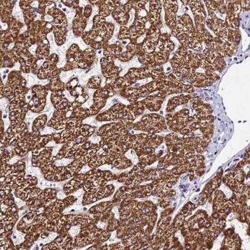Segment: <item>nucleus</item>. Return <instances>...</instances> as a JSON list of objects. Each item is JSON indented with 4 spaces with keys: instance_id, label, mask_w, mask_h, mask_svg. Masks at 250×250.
I'll use <instances>...</instances> for the list:
<instances>
[{
    "instance_id": "nucleus-9",
    "label": "nucleus",
    "mask_w": 250,
    "mask_h": 250,
    "mask_svg": "<svg viewBox=\"0 0 250 250\" xmlns=\"http://www.w3.org/2000/svg\"><path fill=\"white\" fill-rule=\"evenodd\" d=\"M188 5L190 7L192 13L195 19V26L196 31H202L205 28L207 15L205 10V6L202 1H189Z\"/></svg>"
},
{
    "instance_id": "nucleus-6",
    "label": "nucleus",
    "mask_w": 250,
    "mask_h": 250,
    "mask_svg": "<svg viewBox=\"0 0 250 250\" xmlns=\"http://www.w3.org/2000/svg\"><path fill=\"white\" fill-rule=\"evenodd\" d=\"M227 6L225 23L229 28L238 30L240 27V15L242 11L240 1H225Z\"/></svg>"
},
{
    "instance_id": "nucleus-19",
    "label": "nucleus",
    "mask_w": 250,
    "mask_h": 250,
    "mask_svg": "<svg viewBox=\"0 0 250 250\" xmlns=\"http://www.w3.org/2000/svg\"><path fill=\"white\" fill-rule=\"evenodd\" d=\"M191 95H181L176 96L175 97L172 98L169 100L168 105H167V111L171 112L176 107L182 105V104H187L188 103L189 100L191 98Z\"/></svg>"
},
{
    "instance_id": "nucleus-16",
    "label": "nucleus",
    "mask_w": 250,
    "mask_h": 250,
    "mask_svg": "<svg viewBox=\"0 0 250 250\" xmlns=\"http://www.w3.org/2000/svg\"><path fill=\"white\" fill-rule=\"evenodd\" d=\"M224 41L218 37H213V40L206 44L207 48L209 49L213 55L217 57H222L224 59L225 53L224 47H223Z\"/></svg>"
},
{
    "instance_id": "nucleus-20",
    "label": "nucleus",
    "mask_w": 250,
    "mask_h": 250,
    "mask_svg": "<svg viewBox=\"0 0 250 250\" xmlns=\"http://www.w3.org/2000/svg\"><path fill=\"white\" fill-rule=\"evenodd\" d=\"M239 44L235 42L225 40L223 43V47L225 53V57H231L237 52Z\"/></svg>"
},
{
    "instance_id": "nucleus-10",
    "label": "nucleus",
    "mask_w": 250,
    "mask_h": 250,
    "mask_svg": "<svg viewBox=\"0 0 250 250\" xmlns=\"http://www.w3.org/2000/svg\"><path fill=\"white\" fill-rule=\"evenodd\" d=\"M188 50H187L184 46H180L177 51H176L173 58L169 60V62H170L172 68H173V74L176 78L178 77L181 71L185 70V69H188Z\"/></svg>"
},
{
    "instance_id": "nucleus-8",
    "label": "nucleus",
    "mask_w": 250,
    "mask_h": 250,
    "mask_svg": "<svg viewBox=\"0 0 250 250\" xmlns=\"http://www.w3.org/2000/svg\"><path fill=\"white\" fill-rule=\"evenodd\" d=\"M171 53L163 50L154 51L151 53H140L139 60L145 66L154 65V64H163L166 63L169 60Z\"/></svg>"
},
{
    "instance_id": "nucleus-21",
    "label": "nucleus",
    "mask_w": 250,
    "mask_h": 250,
    "mask_svg": "<svg viewBox=\"0 0 250 250\" xmlns=\"http://www.w3.org/2000/svg\"><path fill=\"white\" fill-rule=\"evenodd\" d=\"M175 43L170 39L167 40V41L160 42V44H158V50L168 51L169 53H171L172 51L175 50Z\"/></svg>"
},
{
    "instance_id": "nucleus-12",
    "label": "nucleus",
    "mask_w": 250,
    "mask_h": 250,
    "mask_svg": "<svg viewBox=\"0 0 250 250\" xmlns=\"http://www.w3.org/2000/svg\"><path fill=\"white\" fill-rule=\"evenodd\" d=\"M189 104L191 108L195 111V116L196 121L208 117L211 115V108L209 104H205L198 97H191L189 100Z\"/></svg>"
},
{
    "instance_id": "nucleus-11",
    "label": "nucleus",
    "mask_w": 250,
    "mask_h": 250,
    "mask_svg": "<svg viewBox=\"0 0 250 250\" xmlns=\"http://www.w3.org/2000/svg\"><path fill=\"white\" fill-rule=\"evenodd\" d=\"M164 6L165 12V22L167 25L170 29L171 31L175 30L177 26V14L178 5L176 1H162Z\"/></svg>"
},
{
    "instance_id": "nucleus-22",
    "label": "nucleus",
    "mask_w": 250,
    "mask_h": 250,
    "mask_svg": "<svg viewBox=\"0 0 250 250\" xmlns=\"http://www.w3.org/2000/svg\"><path fill=\"white\" fill-rule=\"evenodd\" d=\"M241 2V6H242V9L243 10H245L249 12L250 9V1H240Z\"/></svg>"
},
{
    "instance_id": "nucleus-17",
    "label": "nucleus",
    "mask_w": 250,
    "mask_h": 250,
    "mask_svg": "<svg viewBox=\"0 0 250 250\" xmlns=\"http://www.w3.org/2000/svg\"><path fill=\"white\" fill-rule=\"evenodd\" d=\"M203 59V53L188 52L187 55V67L188 70L196 71L202 64Z\"/></svg>"
},
{
    "instance_id": "nucleus-2",
    "label": "nucleus",
    "mask_w": 250,
    "mask_h": 250,
    "mask_svg": "<svg viewBox=\"0 0 250 250\" xmlns=\"http://www.w3.org/2000/svg\"><path fill=\"white\" fill-rule=\"evenodd\" d=\"M195 24L189 15H182L178 20L175 30L171 31V35L180 42L181 46L187 50L200 51L203 50L202 43L196 40Z\"/></svg>"
},
{
    "instance_id": "nucleus-14",
    "label": "nucleus",
    "mask_w": 250,
    "mask_h": 250,
    "mask_svg": "<svg viewBox=\"0 0 250 250\" xmlns=\"http://www.w3.org/2000/svg\"><path fill=\"white\" fill-rule=\"evenodd\" d=\"M149 3V11L148 17V21L150 22L151 26L161 29L162 21L161 20V12H162V1H151Z\"/></svg>"
},
{
    "instance_id": "nucleus-7",
    "label": "nucleus",
    "mask_w": 250,
    "mask_h": 250,
    "mask_svg": "<svg viewBox=\"0 0 250 250\" xmlns=\"http://www.w3.org/2000/svg\"><path fill=\"white\" fill-rule=\"evenodd\" d=\"M208 12V17L206 20L205 24H207L208 27L215 33L216 37L225 41L227 39L229 28L225 23V20L216 17L213 13Z\"/></svg>"
},
{
    "instance_id": "nucleus-1",
    "label": "nucleus",
    "mask_w": 250,
    "mask_h": 250,
    "mask_svg": "<svg viewBox=\"0 0 250 250\" xmlns=\"http://www.w3.org/2000/svg\"><path fill=\"white\" fill-rule=\"evenodd\" d=\"M133 90L135 92L133 95L135 96L136 99L139 97H146L156 91H159L160 93H164L166 95L182 93L192 94L195 92V88L193 86L184 83L173 74L167 75L162 80H153L146 85L140 87L138 90Z\"/></svg>"
},
{
    "instance_id": "nucleus-13",
    "label": "nucleus",
    "mask_w": 250,
    "mask_h": 250,
    "mask_svg": "<svg viewBox=\"0 0 250 250\" xmlns=\"http://www.w3.org/2000/svg\"><path fill=\"white\" fill-rule=\"evenodd\" d=\"M166 97L164 93L159 92L156 95L149 96L144 101L138 104V105L144 109L148 108L151 111H157L162 107Z\"/></svg>"
},
{
    "instance_id": "nucleus-15",
    "label": "nucleus",
    "mask_w": 250,
    "mask_h": 250,
    "mask_svg": "<svg viewBox=\"0 0 250 250\" xmlns=\"http://www.w3.org/2000/svg\"><path fill=\"white\" fill-rule=\"evenodd\" d=\"M202 53L205 61L213 68L216 73L222 72L226 67L227 64L224 59L222 57H216L207 47L203 50Z\"/></svg>"
},
{
    "instance_id": "nucleus-18",
    "label": "nucleus",
    "mask_w": 250,
    "mask_h": 250,
    "mask_svg": "<svg viewBox=\"0 0 250 250\" xmlns=\"http://www.w3.org/2000/svg\"><path fill=\"white\" fill-rule=\"evenodd\" d=\"M207 8L208 12L213 13L216 17L217 14L222 16L226 14L227 6L225 1H205Z\"/></svg>"
},
{
    "instance_id": "nucleus-4",
    "label": "nucleus",
    "mask_w": 250,
    "mask_h": 250,
    "mask_svg": "<svg viewBox=\"0 0 250 250\" xmlns=\"http://www.w3.org/2000/svg\"><path fill=\"white\" fill-rule=\"evenodd\" d=\"M137 128L151 134L160 133L167 128L166 122L162 116L150 114L143 118L142 121L138 123Z\"/></svg>"
},
{
    "instance_id": "nucleus-5",
    "label": "nucleus",
    "mask_w": 250,
    "mask_h": 250,
    "mask_svg": "<svg viewBox=\"0 0 250 250\" xmlns=\"http://www.w3.org/2000/svg\"><path fill=\"white\" fill-rule=\"evenodd\" d=\"M220 79L218 75L211 76L205 73L192 71L182 80V82L185 84H191V86L197 87V88H203V87L212 85Z\"/></svg>"
},
{
    "instance_id": "nucleus-3",
    "label": "nucleus",
    "mask_w": 250,
    "mask_h": 250,
    "mask_svg": "<svg viewBox=\"0 0 250 250\" xmlns=\"http://www.w3.org/2000/svg\"><path fill=\"white\" fill-rule=\"evenodd\" d=\"M167 125L171 130L180 133L183 129L186 128L192 123L196 122L194 116L189 115L188 109H182L178 112L166 116Z\"/></svg>"
}]
</instances>
